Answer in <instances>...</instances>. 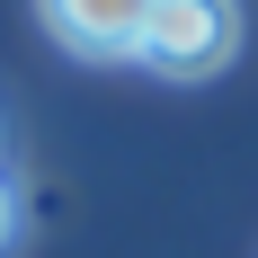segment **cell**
<instances>
[{
	"label": "cell",
	"mask_w": 258,
	"mask_h": 258,
	"mask_svg": "<svg viewBox=\"0 0 258 258\" xmlns=\"http://www.w3.org/2000/svg\"><path fill=\"white\" fill-rule=\"evenodd\" d=\"M240 53V9L232 0H160L143 27V62L169 80H205Z\"/></svg>",
	"instance_id": "6da1fadb"
},
{
	"label": "cell",
	"mask_w": 258,
	"mask_h": 258,
	"mask_svg": "<svg viewBox=\"0 0 258 258\" xmlns=\"http://www.w3.org/2000/svg\"><path fill=\"white\" fill-rule=\"evenodd\" d=\"M45 9V27L62 36L72 53H89V62H143V27H152L160 0H36Z\"/></svg>",
	"instance_id": "7a4b0ae2"
},
{
	"label": "cell",
	"mask_w": 258,
	"mask_h": 258,
	"mask_svg": "<svg viewBox=\"0 0 258 258\" xmlns=\"http://www.w3.org/2000/svg\"><path fill=\"white\" fill-rule=\"evenodd\" d=\"M18 232V196H9V187H0V240Z\"/></svg>",
	"instance_id": "3957f363"
}]
</instances>
